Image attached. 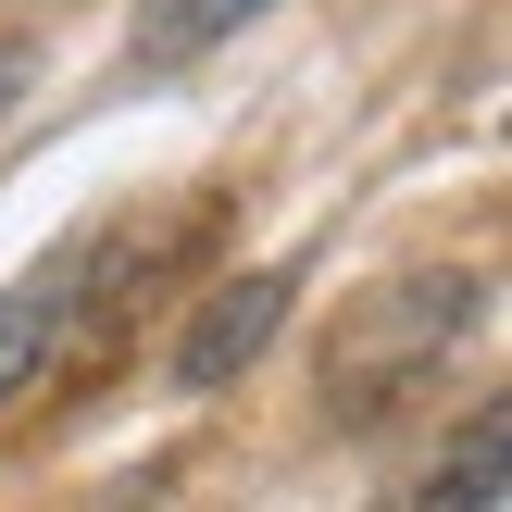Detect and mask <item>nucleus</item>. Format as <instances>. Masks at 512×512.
<instances>
[{"label": "nucleus", "mask_w": 512, "mask_h": 512, "mask_svg": "<svg viewBox=\"0 0 512 512\" xmlns=\"http://www.w3.org/2000/svg\"><path fill=\"white\" fill-rule=\"evenodd\" d=\"M475 313H488V275L475 263L375 275V288L338 313V338H325V413L338 425H388L425 375H450V350L475 338Z\"/></svg>", "instance_id": "1"}, {"label": "nucleus", "mask_w": 512, "mask_h": 512, "mask_svg": "<svg viewBox=\"0 0 512 512\" xmlns=\"http://www.w3.org/2000/svg\"><path fill=\"white\" fill-rule=\"evenodd\" d=\"M100 263H113V238H63L38 275H13V288H0V400H25L75 338H88V300L113 288Z\"/></svg>", "instance_id": "2"}, {"label": "nucleus", "mask_w": 512, "mask_h": 512, "mask_svg": "<svg viewBox=\"0 0 512 512\" xmlns=\"http://www.w3.org/2000/svg\"><path fill=\"white\" fill-rule=\"evenodd\" d=\"M288 300H300V275H288V263L225 275V288L200 300L188 325H175V388H225V375H250V363L275 350V325H288Z\"/></svg>", "instance_id": "3"}, {"label": "nucleus", "mask_w": 512, "mask_h": 512, "mask_svg": "<svg viewBox=\"0 0 512 512\" xmlns=\"http://www.w3.org/2000/svg\"><path fill=\"white\" fill-rule=\"evenodd\" d=\"M500 450H512V413H500V400H475L463 438L438 450V475H425L400 512H500Z\"/></svg>", "instance_id": "4"}, {"label": "nucleus", "mask_w": 512, "mask_h": 512, "mask_svg": "<svg viewBox=\"0 0 512 512\" xmlns=\"http://www.w3.org/2000/svg\"><path fill=\"white\" fill-rule=\"evenodd\" d=\"M250 13H275V0H138V25H125V50H138L150 75H175V63H200V50H225Z\"/></svg>", "instance_id": "5"}]
</instances>
